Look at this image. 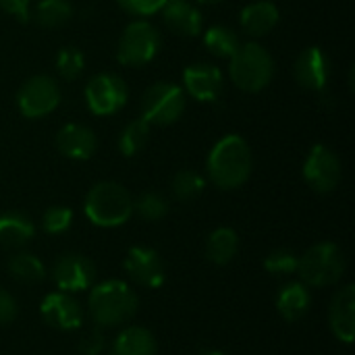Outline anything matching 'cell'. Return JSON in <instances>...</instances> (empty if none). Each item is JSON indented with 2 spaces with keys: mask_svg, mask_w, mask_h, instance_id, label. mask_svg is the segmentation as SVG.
Returning a JSON list of instances; mask_svg holds the SVG:
<instances>
[{
  "mask_svg": "<svg viewBox=\"0 0 355 355\" xmlns=\"http://www.w3.org/2000/svg\"><path fill=\"white\" fill-rule=\"evenodd\" d=\"M231 79L243 92L264 89L275 75V60L270 52L260 44H241L239 50L231 56L229 67Z\"/></svg>",
  "mask_w": 355,
  "mask_h": 355,
  "instance_id": "277c9868",
  "label": "cell"
},
{
  "mask_svg": "<svg viewBox=\"0 0 355 355\" xmlns=\"http://www.w3.org/2000/svg\"><path fill=\"white\" fill-rule=\"evenodd\" d=\"M204 355H225V354H220V352H208V354H204Z\"/></svg>",
  "mask_w": 355,
  "mask_h": 355,
  "instance_id": "74e56055",
  "label": "cell"
},
{
  "mask_svg": "<svg viewBox=\"0 0 355 355\" xmlns=\"http://www.w3.org/2000/svg\"><path fill=\"white\" fill-rule=\"evenodd\" d=\"M160 50V33L150 21H133L125 27L119 48H116V58L121 64L127 67H144L148 64Z\"/></svg>",
  "mask_w": 355,
  "mask_h": 355,
  "instance_id": "8992f818",
  "label": "cell"
},
{
  "mask_svg": "<svg viewBox=\"0 0 355 355\" xmlns=\"http://www.w3.org/2000/svg\"><path fill=\"white\" fill-rule=\"evenodd\" d=\"M79 352L81 355H100L104 352V335L98 329L87 333L79 343Z\"/></svg>",
  "mask_w": 355,
  "mask_h": 355,
  "instance_id": "836d02e7",
  "label": "cell"
},
{
  "mask_svg": "<svg viewBox=\"0 0 355 355\" xmlns=\"http://www.w3.org/2000/svg\"><path fill=\"white\" fill-rule=\"evenodd\" d=\"M164 23L179 35H198L202 33L204 21L200 8L191 0H164L162 4Z\"/></svg>",
  "mask_w": 355,
  "mask_h": 355,
  "instance_id": "ac0fdd59",
  "label": "cell"
},
{
  "mask_svg": "<svg viewBox=\"0 0 355 355\" xmlns=\"http://www.w3.org/2000/svg\"><path fill=\"white\" fill-rule=\"evenodd\" d=\"M185 110V92L175 83H154L141 98V116L150 125H171Z\"/></svg>",
  "mask_w": 355,
  "mask_h": 355,
  "instance_id": "52a82bcc",
  "label": "cell"
},
{
  "mask_svg": "<svg viewBox=\"0 0 355 355\" xmlns=\"http://www.w3.org/2000/svg\"><path fill=\"white\" fill-rule=\"evenodd\" d=\"M71 17H73V4L69 0H40L33 8L35 23L46 29L60 27Z\"/></svg>",
  "mask_w": 355,
  "mask_h": 355,
  "instance_id": "cb8c5ba5",
  "label": "cell"
},
{
  "mask_svg": "<svg viewBox=\"0 0 355 355\" xmlns=\"http://www.w3.org/2000/svg\"><path fill=\"white\" fill-rule=\"evenodd\" d=\"M204 177L196 171H179L173 181H171V189L173 196L181 202H191L196 200L202 191H204Z\"/></svg>",
  "mask_w": 355,
  "mask_h": 355,
  "instance_id": "83f0119b",
  "label": "cell"
},
{
  "mask_svg": "<svg viewBox=\"0 0 355 355\" xmlns=\"http://www.w3.org/2000/svg\"><path fill=\"white\" fill-rule=\"evenodd\" d=\"M252 150L239 135H227L214 144L208 156V177L220 189H237L252 175Z\"/></svg>",
  "mask_w": 355,
  "mask_h": 355,
  "instance_id": "6da1fadb",
  "label": "cell"
},
{
  "mask_svg": "<svg viewBox=\"0 0 355 355\" xmlns=\"http://www.w3.org/2000/svg\"><path fill=\"white\" fill-rule=\"evenodd\" d=\"M237 252H239V237L233 229L220 227L210 233V237L206 241V256L210 262L225 266L237 256Z\"/></svg>",
  "mask_w": 355,
  "mask_h": 355,
  "instance_id": "603a6c76",
  "label": "cell"
},
{
  "mask_svg": "<svg viewBox=\"0 0 355 355\" xmlns=\"http://www.w3.org/2000/svg\"><path fill=\"white\" fill-rule=\"evenodd\" d=\"M198 2H208V4H214V2H220V0H198Z\"/></svg>",
  "mask_w": 355,
  "mask_h": 355,
  "instance_id": "8d00e7d4",
  "label": "cell"
},
{
  "mask_svg": "<svg viewBox=\"0 0 355 355\" xmlns=\"http://www.w3.org/2000/svg\"><path fill=\"white\" fill-rule=\"evenodd\" d=\"M310 302V291L304 283H289L277 295V310L287 322H297L308 314Z\"/></svg>",
  "mask_w": 355,
  "mask_h": 355,
  "instance_id": "44dd1931",
  "label": "cell"
},
{
  "mask_svg": "<svg viewBox=\"0 0 355 355\" xmlns=\"http://www.w3.org/2000/svg\"><path fill=\"white\" fill-rule=\"evenodd\" d=\"M60 104V87L50 75H33L27 79L19 94H17V106L27 119H40L56 110Z\"/></svg>",
  "mask_w": 355,
  "mask_h": 355,
  "instance_id": "ba28073f",
  "label": "cell"
},
{
  "mask_svg": "<svg viewBox=\"0 0 355 355\" xmlns=\"http://www.w3.org/2000/svg\"><path fill=\"white\" fill-rule=\"evenodd\" d=\"M331 77V62L322 48L310 46L302 50V54L295 60V81L314 92H322Z\"/></svg>",
  "mask_w": 355,
  "mask_h": 355,
  "instance_id": "5bb4252c",
  "label": "cell"
},
{
  "mask_svg": "<svg viewBox=\"0 0 355 355\" xmlns=\"http://www.w3.org/2000/svg\"><path fill=\"white\" fill-rule=\"evenodd\" d=\"M40 312H42V318L46 320V324L60 329V331L79 329L83 322V310H81L79 302L73 300V295H69L67 291H56V293L46 295Z\"/></svg>",
  "mask_w": 355,
  "mask_h": 355,
  "instance_id": "4fadbf2b",
  "label": "cell"
},
{
  "mask_svg": "<svg viewBox=\"0 0 355 355\" xmlns=\"http://www.w3.org/2000/svg\"><path fill=\"white\" fill-rule=\"evenodd\" d=\"M29 4H31V0H0V8L12 17H17L19 21L29 19Z\"/></svg>",
  "mask_w": 355,
  "mask_h": 355,
  "instance_id": "d590c367",
  "label": "cell"
},
{
  "mask_svg": "<svg viewBox=\"0 0 355 355\" xmlns=\"http://www.w3.org/2000/svg\"><path fill=\"white\" fill-rule=\"evenodd\" d=\"M183 83L191 98L200 102H214L223 94V73L214 64L198 62L183 71Z\"/></svg>",
  "mask_w": 355,
  "mask_h": 355,
  "instance_id": "9a60e30c",
  "label": "cell"
},
{
  "mask_svg": "<svg viewBox=\"0 0 355 355\" xmlns=\"http://www.w3.org/2000/svg\"><path fill=\"white\" fill-rule=\"evenodd\" d=\"M304 179L314 191L331 193L341 181V162L337 154L327 146L316 144L304 162Z\"/></svg>",
  "mask_w": 355,
  "mask_h": 355,
  "instance_id": "30bf717a",
  "label": "cell"
},
{
  "mask_svg": "<svg viewBox=\"0 0 355 355\" xmlns=\"http://www.w3.org/2000/svg\"><path fill=\"white\" fill-rule=\"evenodd\" d=\"M8 272L15 281L25 283V285H35L42 283L46 277L44 264L33 256V254H15L8 260Z\"/></svg>",
  "mask_w": 355,
  "mask_h": 355,
  "instance_id": "d4e9b609",
  "label": "cell"
},
{
  "mask_svg": "<svg viewBox=\"0 0 355 355\" xmlns=\"http://www.w3.org/2000/svg\"><path fill=\"white\" fill-rule=\"evenodd\" d=\"M329 322L335 333V337L343 343H354L355 337V287L345 285L341 287L329 310Z\"/></svg>",
  "mask_w": 355,
  "mask_h": 355,
  "instance_id": "2e32d148",
  "label": "cell"
},
{
  "mask_svg": "<svg viewBox=\"0 0 355 355\" xmlns=\"http://www.w3.org/2000/svg\"><path fill=\"white\" fill-rule=\"evenodd\" d=\"M137 293L123 281H106L89 293V316L98 327H119L129 322L137 312Z\"/></svg>",
  "mask_w": 355,
  "mask_h": 355,
  "instance_id": "7a4b0ae2",
  "label": "cell"
},
{
  "mask_svg": "<svg viewBox=\"0 0 355 355\" xmlns=\"http://www.w3.org/2000/svg\"><path fill=\"white\" fill-rule=\"evenodd\" d=\"M52 279L60 291H83L96 279V266L83 254H64L52 268Z\"/></svg>",
  "mask_w": 355,
  "mask_h": 355,
  "instance_id": "8fae6325",
  "label": "cell"
},
{
  "mask_svg": "<svg viewBox=\"0 0 355 355\" xmlns=\"http://www.w3.org/2000/svg\"><path fill=\"white\" fill-rule=\"evenodd\" d=\"M15 318H17V302L8 291L0 289V327L10 324Z\"/></svg>",
  "mask_w": 355,
  "mask_h": 355,
  "instance_id": "e575fe53",
  "label": "cell"
},
{
  "mask_svg": "<svg viewBox=\"0 0 355 355\" xmlns=\"http://www.w3.org/2000/svg\"><path fill=\"white\" fill-rule=\"evenodd\" d=\"M119 4L129 12L137 17H150L158 12L164 4V0H119Z\"/></svg>",
  "mask_w": 355,
  "mask_h": 355,
  "instance_id": "d6a6232c",
  "label": "cell"
},
{
  "mask_svg": "<svg viewBox=\"0 0 355 355\" xmlns=\"http://www.w3.org/2000/svg\"><path fill=\"white\" fill-rule=\"evenodd\" d=\"M129 98L127 83L114 73H98L85 85V102L98 116L114 114L125 106Z\"/></svg>",
  "mask_w": 355,
  "mask_h": 355,
  "instance_id": "9c48e42d",
  "label": "cell"
},
{
  "mask_svg": "<svg viewBox=\"0 0 355 355\" xmlns=\"http://www.w3.org/2000/svg\"><path fill=\"white\" fill-rule=\"evenodd\" d=\"M156 339L144 327L125 329L112 343L110 355H156Z\"/></svg>",
  "mask_w": 355,
  "mask_h": 355,
  "instance_id": "7402d4cb",
  "label": "cell"
},
{
  "mask_svg": "<svg viewBox=\"0 0 355 355\" xmlns=\"http://www.w3.org/2000/svg\"><path fill=\"white\" fill-rule=\"evenodd\" d=\"M98 139L94 131L79 123H69L56 133V148L62 156L73 160H87L94 156Z\"/></svg>",
  "mask_w": 355,
  "mask_h": 355,
  "instance_id": "e0dca14e",
  "label": "cell"
},
{
  "mask_svg": "<svg viewBox=\"0 0 355 355\" xmlns=\"http://www.w3.org/2000/svg\"><path fill=\"white\" fill-rule=\"evenodd\" d=\"M133 212H137L144 220H160L168 212V202L156 191H146L133 202Z\"/></svg>",
  "mask_w": 355,
  "mask_h": 355,
  "instance_id": "f1b7e54d",
  "label": "cell"
},
{
  "mask_svg": "<svg viewBox=\"0 0 355 355\" xmlns=\"http://www.w3.org/2000/svg\"><path fill=\"white\" fill-rule=\"evenodd\" d=\"M204 44L212 54L220 58H231L241 46L239 35L231 27H225V25H212L204 33Z\"/></svg>",
  "mask_w": 355,
  "mask_h": 355,
  "instance_id": "484cf974",
  "label": "cell"
},
{
  "mask_svg": "<svg viewBox=\"0 0 355 355\" xmlns=\"http://www.w3.org/2000/svg\"><path fill=\"white\" fill-rule=\"evenodd\" d=\"M297 256L289 250H275L266 256L264 260V268L270 272V275H279V277H285V275H293L297 272Z\"/></svg>",
  "mask_w": 355,
  "mask_h": 355,
  "instance_id": "1f68e13d",
  "label": "cell"
},
{
  "mask_svg": "<svg viewBox=\"0 0 355 355\" xmlns=\"http://www.w3.org/2000/svg\"><path fill=\"white\" fill-rule=\"evenodd\" d=\"M83 67H85V58H83V52L75 46H67L58 52L56 56V69L60 73V77L64 79H77L81 73H83Z\"/></svg>",
  "mask_w": 355,
  "mask_h": 355,
  "instance_id": "f546056e",
  "label": "cell"
},
{
  "mask_svg": "<svg viewBox=\"0 0 355 355\" xmlns=\"http://www.w3.org/2000/svg\"><path fill=\"white\" fill-rule=\"evenodd\" d=\"M277 23H279V8L270 0L252 2L241 10V29L252 37L266 35L270 29H275Z\"/></svg>",
  "mask_w": 355,
  "mask_h": 355,
  "instance_id": "d6986e66",
  "label": "cell"
},
{
  "mask_svg": "<svg viewBox=\"0 0 355 355\" xmlns=\"http://www.w3.org/2000/svg\"><path fill=\"white\" fill-rule=\"evenodd\" d=\"M150 137V123L144 116L133 119L131 123H127V127L121 131L119 135V150L123 156H135L137 152H141V148L146 146Z\"/></svg>",
  "mask_w": 355,
  "mask_h": 355,
  "instance_id": "4316f807",
  "label": "cell"
},
{
  "mask_svg": "<svg viewBox=\"0 0 355 355\" xmlns=\"http://www.w3.org/2000/svg\"><path fill=\"white\" fill-rule=\"evenodd\" d=\"M71 223H73V210L67 206H52L42 216V227L50 235H60L69 231Z\"/></svg>",
  "mask_w": 355,
  "mask_h": 355,
  "instance_id": "4dcf8cb0",
  "label": "cell"
},
{
  "mask_svg": "<svg viewBox=\"0 0 355 355\" xmlns=\"http://www.w3.org/2000/svg\"><path fill=\"white\" fill-rule=\"evenodd\" d=\"M345 256L339 245L324 241L312 245L297 260V275L310 287H329L345 275Z\"/></svg>",
  "mask_w": 355,
  "mask_h": 355,
  "instance_id": "5b68a950",
  "label": "cell"
},
{
  "mask_svg": "<svg viewBox=\"0 0 355 355\" xmlns=\"http://www.w3.org/2000/svg\"><path fill=\"white\" fill-rule=\"evenodd\" d=\"M35 235V225L29 216L21 212L0 214V245L6 250H17L27 245Z\"/></svg>",
  "mask_w": 355,
  "mask_h": 355,
  "instance_id": "ffe728a7",
  "label": "cell"
},
{
  "mask_svg": "<svg viewBox=\"0 0 355 355\" xmlns=\"http://www.w3.org/2000/svg\"><path fill=\"white\" fill-rule=\"evenodd\" d=\"M83 210L98 227H121L133 214V198L123 185L102 181L87 191Z\"/></svg>",
  "mask_w": 355,
  "mask_h": 355,
  "instance_id": "3957f363",
  "label": "cell"
},
{
  "mask_svg": "<svg viewBox=\"0 0 355 355\" xmlns=\"http://www.w3.org/2000/svg\"><path fill=\"white\" fill-rule=\"evenodd\" d=\"M125 270L146 289H158L164 283V264L152 248H131L125 258Z\"/></svg>",
  "mask_w": 355,
  "mask_h": 355,
  "instance_id": "7c38bea8",
  "label": "cell"
}]
</instances>
